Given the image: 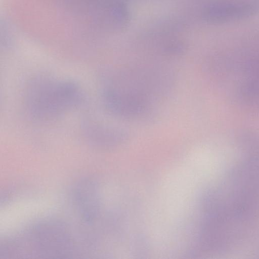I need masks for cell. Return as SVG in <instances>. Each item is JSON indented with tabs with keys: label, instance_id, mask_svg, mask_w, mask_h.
<instances>
[{
	"label": "cell",
	"instance_id": "6da1fadb",
	"mask_svg": "<svg viewBox=\"0 0 259 259\" xmlns=\"http://www.w3.org/2000/svg\"><path fill=\"white\" fill-rule=\"evenodd\" d=\"M25 98L31 115L46 120L56 117L78 105L82 95L79 87L72 81L39 78L30 83Z\"/></svg>",
	"mask_w": 259,
	"mask_h": 259
},
{
	"label": "cell",
	"instance_id": "7a4b0ae2",
	"mask_svg": "<svg viewBox=\"0 0 259 259\" xmlns=\"http://www.w3.org/2000/svg\"><path fill=\"white\" fill-rule=\"evenodd\" d=\"M66 226L57 221H47L33 226L27 239L38 255L65 258L71 254L72 242Z\"/></svg>",
	"mask_w": 259,
	"mask_h": 259
},
{
	"label": "cell",
	"instance_id": "3957f363",
	"mask_svg": "<svg viewBox=\"0 0 259 259\" xmlns=\"http://www.w3.org/2000/svg\"><path fill=\"white\" fill-rule=\"evenodd\" d=\"M72 198L76 209L86 223H93L99 215L100 198L98 186L92 179L84 178L74 187Z\"/></svg>",
	"mask_w": 259,
	"mask_h": 259
},
{
	"label": "cell",
	"instance_id": "277c9868",
	"mask_svg": "<svg viewBox=\"0 0 259 259\" xmlns=\"http://www.w3.org/2000/svg\"><path fill=\"white\" fill-rule=\"evenodd\" d=\"M104 98L113 112L124 116H132L142 111L145 106V96L133 90H125L111 84L105 88Z\"/></svg>",
	"mask_w": 259,
	"mask_h": 259
}]
</instances>
